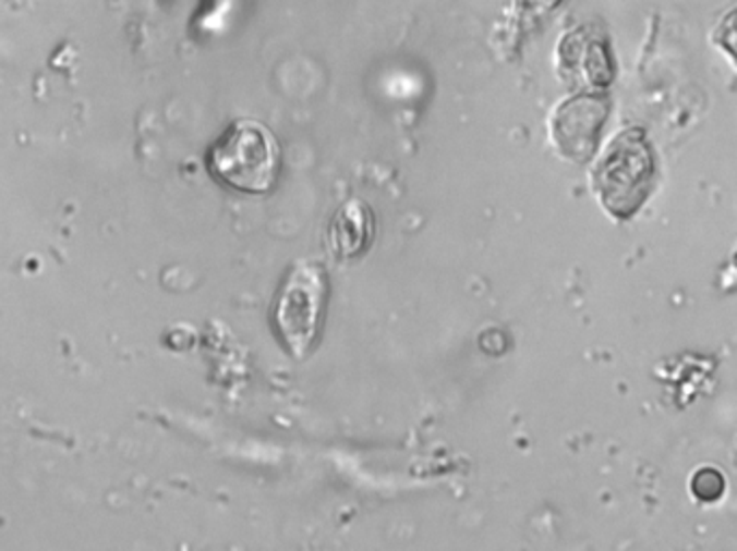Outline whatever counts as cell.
<instances>
[{
	"label": "cell",
	"mask_w": 737,
	"mask_h": 551,
	"mask_svg": "<svg viewBox=\"0 0 737 551\" xmlns=\"http://www.w3.org/2000/svg\"><path fill=\"white\" fill-rule=\"evenodd\" d=\"M328 304V276L319 264L298 261L280 284L273 323L293 360H304L322 332Z\"/></svg>",
	"instance_id": "cell-2"
},
{
	"label": "cell",
	"mask_w": 737,
	"mask_h": 551,
	"mask_svg": "<svg viewBox=\"0 0 737 551\" xmlns=\"http://www.w3.org/2000/svg\"><path fill=\"white\" fill-rule=\"evenodd\" d=\"M207 164L220 184L244 194H264L277 184L280 149L262 123L235 121L212 147Z\"/></svg>",
	"instance_id": "cell-1"
},
{
	"label": "cell",
	"mask_w": 737,
	"mask_h": 551,
	"mask_svg": "<svg viewBox=\"0 0 737 551\" xmlns=\"http://www.w3.org/2000/svg\"><path fill=\"white\" fill-rule=\"evenodd\" d=\"M714 39L732 54L737 61V7L725 15V20L718 24Z\"/></svg>",
	"instance_id": "cell-4"
},
{
	"label": "cell",
	"mask_w": 737,
	"mask_h": 551,
	"mask_svg": "<svg viewBox=\"0 0 737 551\" xmlns=\"http://www.w3.org/2000/svg\"><path fill=\"white\" fill-rule=\"evenodd\" d=\"M375 218L367 203L352 198L343 203L326 231L328 253L339 261H352L365 255L373 242Z\"/></svg>",
	"instance_id": "cell-3"
}]
</instances>
